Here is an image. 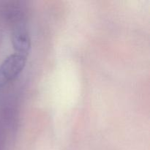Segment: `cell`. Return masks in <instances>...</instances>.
<instances>
[{"label": "cell", "mask_w": 150, "mask_h": 150, "mask_svg": "<svg viewBox=\"0 0 150 150\" xmlns=\"http://www.w3.org/2000/svg\"><path fill=\"white\" fill-rule=\"evenodd\" d=\"M26 57L13 54L7 57L0 65V86L13 80L25 67Z\"/></svg>", "instance_id": "cell-1"}, {"label": "cell", "mask_w": 150, "mask_h": 150, "mask_svg": "<svg viewBox=\"0 0 150 150\" xmlns=\"http://www.w3.org/2000/svg\"><path fill=\"white\" fill-rule=\"evenodd\" d=\"M12 43L16 54L26 57L31 49V39L26 30L16 29L12 35Z\"/></svg>", "instance_id": "cell-2"}]
</instances>
